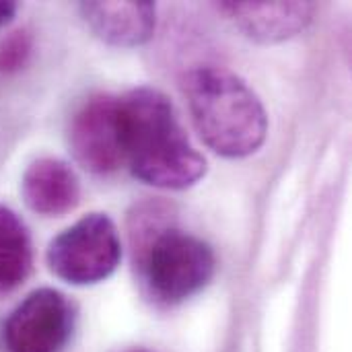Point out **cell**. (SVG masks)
<instances>
[{
    "instance_id": "obj_1",
    "label": "cell",
    "mask_w": 352,
    "mask_h": 352,
    "mask_svg": "<svg viewBox=\"0 0 352 352\" xmlns=\"http://www.w3.org/2000/svg\"><path fill=\"white\" fill-rule=\"evenodd\" d=\"M130 245L140 283L148 295L173 305L202 291L217 270L212 248L173 223V206L146 200L128 219Z\"/></svg>"
},
{
    "instance_id": "obj_2",
    "label": "cell",
    "mask_w": 352,
    "mask_h": 352,
    "mask_svg": "<svg viewBox=\"0 0 352 352\" xmlns=\"http://www.w3.org/2000/svg\"><path fill=\"white\" fill-rule=\"evenodd\" d=\"M124 159L136 179L186 190L206 175V159L186 134L173 103L157 89L140 87L120 99Z\"/></svg>"
},
{
    "instance_id": "obj_3",
    "label": "cell",
    "mask_w": 352,
    "mask_h": 352,
    "mask_svg": "<svg viewBox=\"0 0 352 352\" xmlns=\"http://www.w3.org/2000/svg\"><path fill=\"white\" fill-rule=\"evenodd\" d=\"M182 91L204 144L227 159L254 155L268 136V116L254 89L221 66H194Z\"/></svg>"
},
{
    "instance_id": "obj_4",
    "label": "cell",
    "mask_w": 352,
    "mask_h": 352,
    "mask_svg": "<svg viewBox=\"0 0 352 352\" xmlns=\"http://www.w3.org/2000/svg\"><path fill=\"white\" fill-rule=\"evenodd\" d=\"M122 241L107 214L91 212L62 231L47 248V266L64 283L89 287L107 280L120 266Z\"/></svg>"
},
{
    "instance_id": "obj_5",
    "label": "cell",
    "mask_w": 352,
    "mask_h": 352,
    "mask_svg": "<svg viewBox=\"0 0 352 352\" xmlns=\"http://www.w3.org/2000/svg\"><path fill=\"white\" fill-rule=\"evenodd\" d=\"M74 328V307L56 289L29 293L6 318L2 334L8 352H60Z\"/></svg>"
},
{
    "instance_id": "obj_6",
    "label": "cell",
    "mask_w": 352,
    "mask_h": 352,
    "mask_svg": "<svg viewBox=\"0 0 352 352\" xmlns=\"http://www.w3.org/2000/svg\"><path fill=\"white\" fill-rule=\"evenodd\" d=\"M68 142L74 161L89 173L118 171L126 163L120 99L113 95L91 97L72 118Z\"/></svg>"
},
{
    "instance_id": "obj_7",
    "label": "cell",
    "mask_w": 352,
    "mask_h": 352,
    "mask_svg": "<svg viewBox=\"0 0 352 352\" xmlns=\"http://www.w3.org/2000/svg\"><path fill=\"white\" fill-rule=\"evenodd\" d=\"M219 10L250 39L278 43L303 33L318 6L314 2H221Z\"/></svg>"
},
{
    "instance_id": "obj_8",
    "label": "cell",
    "mask_w": 352,
    "mask_h": 352,
    "mask_svg": "<svg viewBox=\"0 0 352 352\" xmlns=\"http://www.w3.org/2000/svg\"><path fill=\"white\" fill-rule=\"evenodd\" d=\"M80 16L89 29L109 45L136 47L146 43L157 27L153 2H80Z\"/></svg>"
},
{
    "instance_id": "obj_9",
    "label": "cell",
    "mask_w": 352,
    "mask_h": 352,
    "mask_svg": "<svg viewBox=\"0 0 352 352\" xmlns=\"http://www.w3.org/2000/svg\"><path fill=\"white\" fill-rule=\"evenodd\" d=\"M21 194L27 208L35 214L62 217L76 208L80 200V182L66 161L41 157L23 173Z\"/></svg>"
},
{
    "instance_id": "obj_10",
    "label": "cell",
    "mask_w": 352,
    "mask_h": 352,
    "mask_svg": "<svg viewBox=\"0 0 352 352\" xmlns=\"http://www.w3.org/2000/svg\"><path fill=\"white\" fill-rule=\"evenodd\" d=\"M33 270L29 229L16 212L0 204V297L19 289Z\"/></svg>"
},
{
    "instance_id": "obj_11",
    "label": "cell",
    "mask_w": 352,
    "mask_h": 352,
    "mask_svg": "<svg viewBox=\"0 0 352 352\" xmlns=\"http://www.w3.org/2000/svg\"><path fill=\"white\" fill-rule=\"evenodd\" d=\"M33 50V39L27 31L19 29L10 33L2 43H0V72H16L21 70Z\"/></svg>"
},
{
    "instance_id": "obj_12",
    "label": "cell",
    "mask_w": 352,
    "mask_h": 352,
    "mask_svg": "<svg viewBox=\"0 0 352 352\" xmlns=\"http://www.w3.org/2000/svg\"><path fill=\"white\" fill-rule=\"evenodd\" d=\"M16 14V4L14 2H2L0 0V27H4L6 23L12 21V16Z\"/></svg>"
},
{
    "instance_id": "obj_13",
    "label": "cell",
    "mask_w": 352,
    "mask_h": 352,
    "mask_svg": "<svg viewBox=\"0 0 352 352\" xmlns=\"http://www.w3.org/2000/svg\"><path fill=\"white\" fill-rule=\"evenodd\" d=\"M128 352H148V351H142V349H138V351H128Z\"/></svg>"
}]
</instances>
